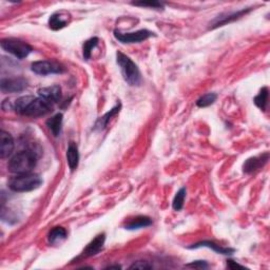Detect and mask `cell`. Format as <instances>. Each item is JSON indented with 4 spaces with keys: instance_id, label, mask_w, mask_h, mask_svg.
<instances>
[{
    "instance_id": "cell-7",
    "label": "cell",
    "mask_w": 270,
    "mask_h": 270,
    "mask_svg": "<svg viewBox=\"0 0 270 270\" xmlns=\"http://www.w3.org/2000/svg\"><path fill=\"white\" fill-rule=\"evenodd\" d=\"M31 70L38 75H50V74H62L66 71L64 66L56 62L51 61H41L35 62L31 65Z\"/></svg>"
},
{
    "instance_id": "cell-8",
    "label": "cell",
    "mask_w": 270,
    "mask_h": 270,
    "mask_svg": "<svg viewBox=\"0 0 270 270\" xmlns=\"http://www.w3.org/2000/svg\"><path fill=\"white\" fill-rule=\"evenodd\" d=\"M0 87L4 93H19L27 89L28 81L24 77L3 78Z\"/></svg>"
},
{
    "instance_id": "cell-2",
    "label": "cell",
    "mask_w": 270,
    "mask_h": 270,
    "mask_svg": "<svg viewBox=\"0 0 270 270\" xmlns=\"http://www.w3.org/2000/svg\"><path fill=\"white\" fill-rule=\"evenodd\" d=\"M37 159L38 157L33 150H24L10 159L8 169L14 174L31 173L37 165Z\"/></svg>"
},
{
    "instance_id": "cell-18",
    "label": "cell",
    "mask_w": 270,
    "mask_h": 270,
    "mask_svg": "<svg viewBox=\"0 0 270 270\" xmlns=\"http://www.w3.org/2000/svg\"><path fill=\"white\" fill-rule=\"evenodd\" d=\"M121 107H122L121 103H118L114 108H112L111 110H110V111L107 112L104 116H102L101 118H98L97 122L95 123L94 129L95 130H104L108 126L109 122L111 121V118L113 116H115L119 111H121Z\"/></svg>"
},
{
    "instance_id": "cell-22",
    "label": "cell",
    "mask_w": 270,
    "mask_h": 270,
    "mask_svg": "<svg viewBox=\"0 0 270 270\" xmlns=\"http://www.w3.org/2000/svg\"><path fill=\"white\" fill-rule=\"evenodd\" d=\"M185 197H186V188H181L176 192L173 198L172 207L175 211H181V210L183 209L184 203H185Z\"/></svg>"
},
{
    "instance_id": "cell-5",
    "label": "cell",
    "mask_w": 270,
    "mask_h": 270,
    "mask_svg": "<svg viewBox=\"0 0 270 270\" xmlns=\"http://www.w3.org/2000/svg\"><path fill=\"white\" fill-rule=\"evenodd\" d=\"M2 48L6 52L14 55L18 59H24L28 57L33 51V48L27 43L16 38H5L0 43Z\"/></svg>"
},
{
    "instance_id": "cell-4",
    "label": "cell",
    "mask_w": 270,
    "mask_h": 270,
    "mask_svg": "<svg viewBox=\"0 0 270 270\" xmlns=\"http://www.w3.org/2000/svg\"><path fill=\"white\" fill-rule=\"evenodd\" d=\"M42 177L35 173L16 174L9 179L8 186L14 192H29L41 187Z\"/></svg>"
},
{
    "instance_id": "cell-26",
    "label": "cell",
    "mask_w": 270,
    "mask_h": 270,
    "mask_svg": "<svg viewBox=\"0 0 270 270\" xmlns=\"http://www.w3.org/2000/svg\"><path fill=\"white\" fill-rule=\"evenodd\" d=\"M151 268L152 265L149 264V262L147 261H137L130 266V269H151Z\"/></svg>"
},
{
    "instance_id": "cell-17",
    "label": "cell",
    "mask_w": 270,
    "mask_h": 270,
    "mask_svg": "<svg viewBox=\"0 0 270 270\" xmlns=\"http://www.w3.org/2000/svg\"><path fill=\"white\" fill-rule=\"evenodd\" d=\"M67 162H68L69 168L71 169V171H74V170L77 169L78 163H79V152H78V147L74 142H71L68 146Z\"/></svg>"
},
{
    "instance_id": "cell-13",
    "label": "cell",
    "mask_w": 270,
    "mask_h": 270,
    "mask_svg": "<svg viewBox=\"0 0 270 270\" xmlns=\"http://www.w3.org/2000/svg\"><path fill=\"white\" fill-rule=\"evenodd\" d=\"M70 21H71V15L68 12H55L49 18V27L50 29L54 30V31H58V30H62L63 28L67 27Z\"/></svg>"
},
{
    "instance_id": "cell-14",
    "label": "cell",
    "mask_w": 270,
    "mask_h": 270,
    "mask_svg": "<svg viewBox=\"0 0 270 270\" xmlns=\"http://www.w3.org/2000/svg\"><path fill=\"white\" fill-rule=\"evenodd\" d=\"M14 139L9 132L2 130L0 131V157L6 158L12 154L14 150Z\"/></svg>"
},
{
    "instance_id": "cell-24",
    "label": "cell",
    "mask_w": 270,
    "mask_h": 270,
    "mask_svg": "<svg viewBox=\"0 0 270 270\" xmlns=\"http://www.w3.org/2000/svg\"><path fill=\"white\" fill-rule=\"evenodd\" d=\"M99 39L97 37H93L90 38L89 41H87L84 46H83V54H84V58L85 59H89L91 57V52L92 50L98 45Z\"/></svg>"
},
{
    "instance_id": "cell-6",
    "label": "cell",
    "mask_w": 270,
    "mask_h": 270,
    "mask_svg": "<svg viewBox=\"0 0 270 270\" xmlns=\"http://www.w3.org/2000/svg\"><path fill=\"white\" fill-rule=\"evenodd\" d=\"M155 36V34L149 30H138L136 32L131 33H122L118 30L114 31V37L117 39L119 43L122 44H137L147 41L148 38Z\"/></svg>"
},
{
    "instance_id": "cell-20",
    "label": "cell",
    "mask_w": 270,
    "mask_h": 270,
    "mask_svg": "<svg viewBox=\"0 0 270 270\" xmlns=\"http://www.w3.org/2000/svg\"><path fill=\"white\" fill-rule=\"evenodd\" d=\"M67 230L64 227H54L48 234V242L51 245H56L67 238Z\"/></svg>"
},
{
    "instance_id": "cell-12",
    "label": "cell",
    "mask_w": 270,
    "mask_h": 270,
    "mask_svg": "<svg viewBox=\"0 0 270 270\" xmlns=\"http://www.w3.org/2000/svg\"><path fill=\"white\" fill-rule=\"evenodd\" d=\"M268 159H269V153L268 152L258 155V156L248 158L247 161L244 163V165H243L244 172L250 174V173H253V172L257 171L258 169H261L262 167H264V165L268 162Z\"/></svg>"
},
{
    "instance_id": "cell-3",
    "label": "cell",
    "mask_w": 270,
    "mask_h": 270,
    "mask_svg": "<svg viewBox=\"0 0 270 270\" xmlns=\"http://www.w3.org/2000/svg\"><path fill=\"white\" fill-rule=\"evenodd\" d=\"M116 63L121 68V71L125 82L131 87H138L142 85V74L138 67L131 58L122 52L116 53Z\"/></svg>"
},
{
    "instance_id": "cell-29",
    "label": "cell",
    "mask_w": 270,
    "mask_h": 270,
    "mask_svg": "<svg viewBox=\"0 0 270 270\" xmlns=\"http://www.w3.org/2000/svg\"><path fill=\"white\" fill-rule=\"evenodd\" d=\"M112 268H116V269H118V268H121V266H109L107 269H112Z\"/></svg>"
},
{
    "instance_id": "cell-9",
    "label": "cell",
    "mask_w": 270,
    "mask_h": 270,
    "mask_svg": "<svg viewBox=\"0 0 270 270\" xmlns=\"http://www.w3.org/2000/svg\"><path fill=\"white\" fill-rule=\"evenodd\" d=\"M250 11H251V9H243V10H241V11H237V12L219 15L214 19V21H212L211 24H210L209 29H216L219 27H223L227 24L235 22L236 19H239L241 17H243L244 15L249 13Z\"/></svg>"
},
{
    "instance_id": "cell-19",
    "label": "cell",
    "mask_w": 270,
    "mask_h": 270,
    "mask_svg": "<svg viewBox=\"0 0 270 270\" xmlns=\"http://www.w3.org/2000/svg\"><path fill=\"white\" fill-rule=\"evenodd\" d=\"M63 119L64 116L62 113H57L53 117H51L47 121V126L49 128L50 131L52 132V134L57 137L61 135L62 133V128H63Z\"/></svg>"
},
{
    "instance_id": "cell-10",
    "label": "cell",
    "mask_w": 270,
    "mask_h": 270,
    "mask_svg": "<svg viewBox=\"0 0 270 270\" xmlns=\"http://www.w3.org/2000/svg\"><path fill=\"white\" fill-rule=\"evenodd\" d=\"M39 97L44 98L46 102L51 104L52 106L61 101L62 98V88L58 85H53L50 87L41 88L38 90Z\"/></svg>"
},
{
    "instance_id": "cell-23",
    "label": "cell",
    "mask_w": 270,
    "mask_h": 270,
    "mask_svg": "<svg viewBox=\"0 0 270 270\" xmlns=\"http://www.w3.org/2000/svg\"><path fill=\"white\" fill-rule=\"evenodd\" d=\"M217 98L216 93H207L203 96L199 97L196 101V106L199 108H207L215 103Z\"/></svg>"
},
{
    "instance_id": "cell-11",
    "label": "cell",
    "mask_w": 270,
    "mask_h": 270,
    "mask_svg": "<svg viewBox=\"0 0 270 270\" xmlns=\"http://www.w3.org/2000/svg\"><path fill=\"white\" fill-rule=\"evenodd\" d=\"M105 241H106L105 233L98 234L97 236H95L94 239H92V241L88 244V246L85 248L83 253L78 258H87V257H91V256L96 255L97 253L101 252V250L103 249L105 245Z\"/></svg>"
},
{
    "instance_id": "cell-15",
    "label": "cell",
    "mask_w": 270,
    "mask_h": 270,
    "mask_svg": "<svg viewBox=\"0 0 270 270\" xmlns=\"http://www.w3.org/2000/svg\"><path fill=\"white\" fill-rule=\"evenodd\" d=\"M201 247H207L212 249L213 251H215L218 254H223V255H231L234 253L235 250L233 248H229V247H222L217 245L214 242L211 241H203V242H198L196 244H193L192 246H189V249H196V248H201Z\"/></svg>"
},
{
    "instance_id": "cell-21",
    "label": "cell",
    "mask_w": 270,
    "mask_h": 270,
    "mask_svg": "<svg viewBox=\"0 0 270 270\" xmlns=\"http://www.w3.org/2000/svg\"><path fill=\"white\" fill-rule=\"evenodd\" d=\"M268 96H269V91L268 88L264 87L261 90H259L258 94L254 97L253 102L255 104V106L257 108H259L262 110V111H265L266 107H267V103H268Z\"/></svg>"
},
{
    "instance_id": "cell-27",
    "label": "cell",
    "mask_w": 270,
    "mask_h": 270,
    "mask_svg": "<svg viewBox=\"0 0 270 270\" xmlns=\"http://www.w3.org/2000/svg\"><path fill=\"white\" fill-rule=\"evenodd\" d=\"M187 267H193L197 269H206L209 267L208 263L206 261H194L190 264H187Z\"/></svg>"
},
{
    "instance_id": "cell-28",
    "label": "cell",
    "mask_w": 270,
    "mask_h": 270,
    "mask_svg": "<svg viewBox=\"0 0 270 270\" xmlns=\"http://www.w3.org/2000/svg\"><path fill=\"white\" fill-rule=\"evenodd\" d=\"M227 267L230 268V269H235V268H244V266L239 265L233 261H231V259H229V261H227Z\"/></svg>"
},
{
    "instance_id": "cell-1",
    "label": "cell",
    "mask_w": 270,
    "mask_h": 270,
    "mask_svg": "<svg viewBox=\"0 0 270 270\" xmlns=\"http://www.w3.org/2000/svg\"><path fill=\"white\" fill-rule=\"evenodd\" d=\"M12 108L16 113L28 117L44 116L52 111L51 104L46 102L42 97H35L32 95L17 98Z\"/></svg>"
},
{
    "instance_id": "cell-16",
    "label": "cell",
    "mask_w": 270,
    "mask_h": 270,
    "mask_svg": "<svg viewBox=\"0 0 270 270\" xmlns=\"http://www.w3.org/2000/svg\"><path fill=\"white\" fill-rule=\"evenodd\" d=\"M152 225V219L146 215H138L128 221L125 225V229L127 230H136L141 228H146Z\"/></svg>"
},
{
    "instance_id": "cell-25",
    "label": "cell",
    "mask_w": 270,
    "mask_h": 270,
    "mask_svg": "<svg viewBox=\"0 0 270 270\" xmlns=\"http://www.w3.org/2000/svg\"><path fill=\"white\" fill-rule=\"evenodd\" d=\"M133 6L143 7V8H152L156 10L164 9V4L158 2H142V3H132Z\"/></svg>"
}]
</instances>
